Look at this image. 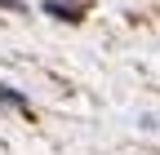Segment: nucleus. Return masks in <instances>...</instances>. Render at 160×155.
<instances>
[{
	"mask_svg": "<svg viewBox=\"0 0 160 155\" xmlns=\"http://www.w3.org/2000/svg\"><path fill=\"white\" fill-rule=\"evenodd\" d=\"M0 9H13V13H22L27 5H22V0H0Z\"/></svg>",
	"mask_w": 160,
	"mask_h": 155,
	"instance_id": "nucleus-3",
	"label": "nucleus"
},
{
	"mask_svg": "<svg viewBox=\"0 0 160 155\" xmlns=\"http://www.w3.org/2000/svg\"><path fill=\"white\" fill-rule=\"evenodd\" d=\"M85 0H45V13L49 18H62V22H80L85 18Z\"/></svg>",
	"mask_w": 160,
	"mask_h": 155,
	"instance_id": "nucleus-1",
	"label": "nucleus"
},
{
	"mask_svg": "<svg viewBox=\"0 0 160 155\" xmlns=\"http://www.w3.org/2000/svg\"><path fill=\"white\" fill-rule=\"evenodd\" d=\"M0 102H5V106H18V111H31V106H27V98H22V93H13L9 84H0Z\"/></svg>",
	"mask_w": 160,
	"mask_h": 155,
	"instance_id": "nucleus-2",
	"label": "nucleus"
}]
</instances>
